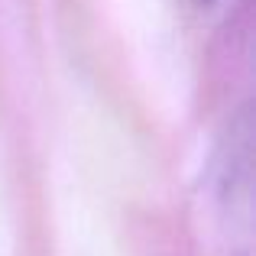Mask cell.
<instances>
[{
	"label": "cell",
	"mask_w": 256,
	"mask_h": 256,
	"mask_svg": "<svg viewBox=\"0 0 256 256\" xmlns=\"http://www.w3.org/2000/svg\"><path fill=\"white\" fill-rule=\"evenodd\" d=\"M211 208L227 244L250 250L253 234V124L240 110L227 124L211 166Z\"/></svg>",
	"instance_id": "obj_1"
},
{
	"label": "cell",
	"mask_w": 256,
	"mask_h": 256,
	"mask_svg": "<svg viewBox=\"0 0 256 256\" xmlns=\"http://www.w3.org/2000/svg\"><path fill=\"white\" fill-rule=\"evenodd\" d=\"M192 4H194V10H201V13H211L214 6H220L224 0H192Z\"/></svg>",
	"instance_id": "obj_2"
}]
</instances>
